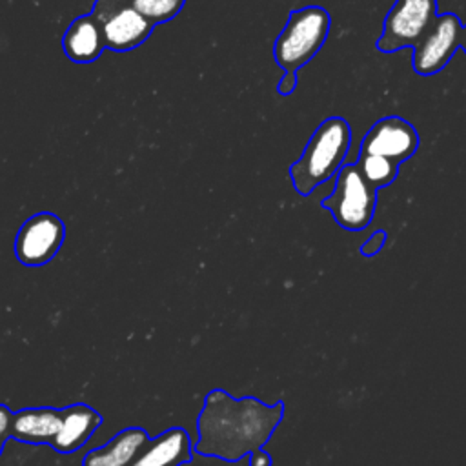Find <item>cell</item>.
Returning a JSON list of instances; mask_svg holds the SVG:
<instances>
[{
    "mask_svg": "<svg viewBox=\"0 0 466 466\" xmlns=\"http://www.w3.org/2000/svg\"><path fill=\"white\" fill-rule=\"evenodd\" d=\"M62 49L71 62H95L106 49L102 25L93 13L76 16L62 36Z\"/></svg>",
    "mask_w": 466,
    "mask_h": 466,
    "instance_id": "7c38bea8",
    "label": "cell"
},
{
    "mask_svg": "<svg viewBox=\"0 0 466 466\" xmlns=\"http://www.w3.org/2000/svg\"><path fill=\"white\" fill-rule=\"evenodd\" d=\"M329 13L320 5L293 9L273 44V58L284 71L297 73L324 46L329 33Z\"/></svg>",
    "mask_w": 466,
    "mask_h": 466,
    "instance_id": "3957f363",
    "label": "cell"
},
{
    "mask_svg": "<svg viewBox=\"0 0 466 466\" xmlns=\"http://www.w3.org/2000/svg\"><path fill=\"white\" fill-rule=\"evenodd\" d=\"M66 238L62 218L49 211L31 215L16 231L15 255L24 266H44L56 257Z\"/></svg>",
    "mask_w": 466,
    "mask_h": 466,
    "instance_id": "52a82bcc",
    "label": "cell"
},
{
    "mask_svg": "<svg viewBox=\"0 0 466 466\" xmlns=\"http://www.w3.org/2000/svg\"><path fill=\"white\" fill-rule=\"evenodd\" d=\"M91 13L102 25L106 47L116 53L142 46L155 27L127 0H95Z\"/></svg>",
    "mask_w": 466,
    "mask_h": 466,
    "instance_id": "8992f818",
    "label": "cell"
},
{
    "mask_svg": "<svg viewBox=\"0 0 466 466\" xmlns=\"http://www.w3.org/2000/svg\"><path fill=\"white\" fill-rule=\"evenodd\" d=\"M249 466H271V457L260 448L249 453Z\"/></svg>",
    "mask_w": 466,
    "mask_h": 466,
    "instance_id": "ffe728a7",
    "label": "cell"
},
{
    "mask_svg": "<svg viewBox=\"0 0 466 466\" xmlns=\"http://www.w3.org/2000/svg\"><path fill=\"white\" fill-rule=\"evenodd\" d=\"M462 24L455 13L437 15L435 22L413 47V71L419 76L441 73L461 46Z\"/></svg>",
    "mask_w": 466,
    "mask_h": 466,
    "instance_id": "ba28073f",
    "label": "cell"
},
{
    "mask_svg": "<svg viewBox=\"0 0 466 466\" xmlns=\"http://www.w3.org/2000/svg\"><path fill=\"white\" fill-rule=\"evenodd\" d=\"M384 238H386L384 231H377V233H373V235L370 237V240L360 248V251H362V253H366V255H375V253L382 248Z\"/></svg>",
    "mask_w": 466,
    "mask_h": 466,
    "instance_id": "d6986e66",
    "label": "cell"
},
{
    "mask_svg": "<svg viewBox=\"0 0 466 466\" xmlns=\"http://www.w3.org/2000/svg\"><path fill=\"white\" fill-rule=\"evenodd\" d=\"M13 411L5 406L0 404V455L4 451L5 441L11 437V428H13Z\"/></svg>",
    "mask_w": 466,
    "mask_h": 466,
    "instance_id": "e0dca14e",
    "label": "cell"
},
{
    "mask_svg": "<svg viewBox=\"0 0 466 466\" xmlns=\"http://www.w3.org/2000/svg\"><path fill=\"white\" fill-rule=\"evenodd\" d=\"M439 15L437 0H395L375 42L380 53L415 47Z\"/></svg>",
    "mask_w": 466,
    "mask_h": 466,
    "instance_id": "5b68a950",
    "label": "cell"
},
{
    "mask_svg": "<svg viewBox=\"0 0 466 466\" xmlns=\"http://www.w3.org/2000/svg\"><path fill=\"white\" fill-rule=\"evenodd\" d=\"M147 441L149 435L144 428H126L109 439L104 446L87 451L82 459V466H131Z\"/></svg>",
    "mask_w": 466,
    "mask_h": 466,
    "instance_id": "4fadbf2b",
    "label": "cell"
},
{
    "mask_svg": "<svg viewBox=\"0 0 466 466\" xmlns=\"http://www.w3.org/2000/svg\"><path fill=\"white\" fill-rule=\"evenodd\" d=\"M357 166L360 167V171L364 173L368 182L375 189H380L397 178L400 164H397L386 157H380V155H359Z\"/></svg>",
    "mask_w": 466,
    "mask_h": 466,
    "instance_id": "9a60e30c",
    "label": "cell"
},
{
    "mask_svg": "<svg viewBox=\"0 0 466 466\" xmlns=\"http://www.w3.org/2000/svg\"><path fill=\"white\" fill-rule=\"evenodd\" d=\"M351 144V127L342 116H329L313 131L302 155L289 166V177L299 195H309L342 167Z\"/></svg>",
    "mask_w": 466,
    "mask_h": 466,
    "instance_id": "7a4b0ae2",
    "label": "cell"
},
{
    "mask_svg": "<svg viewBox=\"0 0 466 466\" xmlns=\"http://www.w3.org/2000/svg\"><path fill=\"white\" fill-rule=\"evenodd\" d=\"M377 202V189L368 182L360 167L346 164L337 173L335 189L322 200L339 226L344 229H362L370 224Z\"/></svg>",
    "mask_w": 466,
    "mask_h": 466,
    "instance_id": "277c9868",
    "label": "cell"
},
{
    "mask_svg": "<svg viewBox=\"0 0 466 466\" xmlns=\"http://www.w3.org/2000/svg\"><path fill=\"white\" fill-rule=\"evenodd\" d=\"M295 87H297V73L284 71L282 78H280V80H279V84H277V91H279V95L288 96V95H291V93L295 91Z\"/></svg>",
    "mask_w": 466,
    "mask_h": 466,
    "instance_id": "ac0fdd59",
    "label": "cell"
},
{
    "mask_svg": "<svg viewBox=\"0 0 466 466\" xmlns=\"http://www.w3.org/2000/svg\"><path fill=\"white\" fill-rule=\"evenodd\" d=\"M102 415L87 404H71L62 410L60 428L49 444L58 453H73L80 450L89 437L100 428Z\"/></svg>",
    "mask_w": 466,
    "mask_h": 466,
    "instance_id": "8fae6325",
    "label": "cell"
},
{
    "mask_svg": "<svg viewBox=\"0 0 466 466\" xmlns=\"http://www.w3.org/2000/svg\"><path fill=\"white\" fill-rule=\"evenodd\" d=\"M62 422V410L24 408L15 411L11 437L25 444H51Z\"/></svg>",
    "mask_w": 466,
    "mask_h": 466,
    "instance_id": "5bb4252c",
    "label": "cell"
},
{
    "mask_svg": "<svg viewBox=\"0 0 466 466\" xmlns=\"http://www.w3.org/2000/svg\"><path fill=\"white\" fill-rule=\"evenodd\" d=\"M419 147V133L406 118L390 115L379 118L364 135L359 155H380L397 164L411 158Z\"/></svg>",
    "mask_w": 466,
    "mask_h": 466,
    "instance_id": "9c48e42d",
    "label": "cell"
},
{
    "mask_svg": "<svg viewBox=\"0 0 466 466\" xmlns=\"http://www.w3.org/2000/svg\"><path fill=\"white\" fill-rule=\"evenodd\" d=\"M459 49H462L464 55H466V25H462V31H461V46H459Z\"/></svg>",
    "mask_w": 466,
    "mask_h": 466,
    "instance_id": "44dd1931",
    "label": "cell"
},
{
    "mask_svg": "<svg viewBox=\"0 0 466 466\" xmlns=\"http://www.w3.org/2000/svg\"><path fill=\"white\" fill-rule=\"evenodd\" d=\"M284 417V404H264L255 397L235 399L224 390H211L197 419L198 439L193 451L237 462L264 448Z\"/></svg>",
    "mask_w": 466,
    "mask_h": 466,
    "instance_id": "6da1fadb",
    "label": "cell"
},
{
    "mask_svg": "<svg viewBox=\"0 0 466 466\" xmlns=\"http://www.w3.org/2000/svg\"><path fill=\"white\" fill-rule=\"evenodd\" d=\"M127 2L153 25L173 20L186 5V0H127Z\"/></svg>",
    "mask_w": 466,
    "mask_h": 466,
    "instance_id": "2e32d148",
    "label": "cell"
},
{
    "mask_svg": "<svg viewBox=\"0 0 466 466\" xmlns=\"http://www.w3.org/2000/svg\"><path fill=\"white\" fill-rule=\"evenodd\" d=\"M193 444L184 428H169L149 439L131 466H182L193 461Z\"/></svg>",
    "mask_w": 466,
    "mask_h": 466,
    "instance_id": "30bf717a",
    "label": "cell"
}]
</instances>
